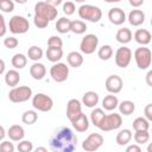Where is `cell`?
I'll use <instances>...</instances> for the list:
<instances>
[{"label": "cell", "mask_w": 152, "mask_h": 152, "mask_svg": "<svg viewBox=\"0 0 152 152\" xmlns=\"http://www.w3.org/2000/svg\"><path fill=\"white\" fill-rule=\"evenodd\" d=\"M17 148H18L19 152H32L33 144L30 140H21V141L18 142Z\"/></svg>", "instance_id": "cell-38"}, {"label": "cell", "mask_w": 152, "mask_h": 152, "mask_svg": "<svg viewBox=\"0 0 152 152\" xmlns=\"http://www.w3.org/2000/svg\"><path fill=\"white\" fill-rule=\"evenodd\" d=\"M103 137L100 133H90L82 142V148L86 152H95L103 145Z\"/></svg>", "instance_id": "cell-9"}, {"label": "cell", "mask_w": 152, "mask_h": 152, "mask_svg": "<svg viewBox=\"0 0 152 152\" xmlns=\"http://www.w3.org/2000/svg\"><path fill=\"white\" fill-rule=\"evenodd\" d=\"M75 11H76V7H75V4L72 1H65L63 4V12H64V14L71 15V14L75 13Z\"/></svg>", "instance_id": "cell-43"}, {"label": "cell", "mask_w": 152, "mask_h": 152, "mask_svg": "<svg viewBox=\"0 0 152 152\" xmlns=\"http://www.w3.org/2000/svg\"><path fill=\"white\" fill-rule=\"evenodd\" d=\"M97 45H99L97 36L93 34V33H89V34H86L82 38V40L80 43V50L84 55H91L97 49Z\"/></svg>", "instance_id": "cell-10"}, {"label": "cell", "mask_w": 152, "mask_h": 152, "mask_svg": "<svg viewBox=\"0 0 152 152\" xmlns=\"http://www.w3.org/2000/svg\"><path fill=\"white\" fill-rule=\"evenodd\" d=\"M128 21L133 26H140L145 21V13L141 10H132L128 14Z\"/></svg>", "instance_id": "cell-19"}, {"label": "cell", "mask_w": 152, "mask_h": 152, "mask_svg": "<svg viewBox=\"0 0 152 152\" xmlns=\"http://www.w3.org/2000/svg\"><path fill=\"white\" fill-rule=\"evenodd\" d=\"M134 59H135V63L139 69H141V70L148 69V66L151 65V61H152L151 50L145 46L138 48L134 51Z\"/></svg>", "instance_id": "cell-6"}, {"label": "cell", "mask_w": 152, "mask_h": 152, "mask_svg": "<svg viewBox=\"0 0 152 152\" xmlns=\"http://www.w3.org/2000/svg\"><path fill=\"white\" fill-rule=\"evenodd\" d=\"M71 124H72V127H74L77 132H80V133L86 132V131L89 128V120H88L87 115L83 114V113H82L77 119H75Z\"/></svg>", "instance_id": "cell-20"}, {"label": "cell", "mask_w": 152, "mask_h": 152, "mask_svg": "<svg viewBox=\"0 0 152 152\" xmlns=\"http://www.w3.org/2000/svg\"><path fill=\"white\" fill-rule=\"evenodd\" d=\"M132 125H133V128H134L135 132H137V131H148V129H150V121L146 120V119L142 118V116L137 118V119L133 121Z\"/></svg>", "instance_id": "cell-34"}, {"label": "cell", "mask_w": 152, "mask_h": 152, "mask_svg": "<svg viewBox=\"0 0 152 152\" xmlns=\"http://www.w3.org/2000/svg\"><path fill=\"white\" fill-rule=\"evenodd\" d=\"M151 38H152L151 32H150L148 30H146V28H139V30H137V31L134 32V40H135L138 44L142 45V46L150 44Z\"/></svg>", "instance_id": "cell-18"}, {"label": "cell", "mask_w": 152, "mask_h": 152, "mask_svg": "<svg viewBox=\"0 0 152 152\" xmlns=\"http://www.w3.org/2000/svg\"><path fill=\"white\" fill-rule=\"evenodd\" d=\"M122 125V118L121 114L118 113H112L108 114L103 118V120L101 121V124L99 125V128L103 132H109V131H114L118 129L120 126Z\"/></svg>", "instance_id": "cell-7"}, {"label": "cell", "mask_w": 152, "mask_h": 152, "mask_svg": "<svg viewBox=\"0 0 152 152\" xmlns=\"http://www.w3.org/2000/svg\"><path fill=\"white\" fill-rule=\"evenodd\" d=\"M108 19L114 25H121L126 21L125 11L119 8V7H113L108 11Z\"/></svg>", "instance_id": "cell-15"}, {"label": "cell", "mask_w": 152, "mask_h": 152, "mask_svg": "<svg viewBox=\"0 0 152 152\" xmlns=\"http://www.w3.org/2000/svg\"><path fill=\"white\" fill-rule=\"evenodd\" d=\"M6 24H5V18L2 14H0V37H4L6 34Z\"/></svg>", "instance_id": "cell-46"}, {"label": "cell", "mask_w": 152, "mask_h": 152, "mask_svg": "<svg viewBox=\"0 0 152 152\" xmlns=\"http://www.w3.org/2000/svg\"><path fill=\"white\" fill-rule=\"evenodd\" d=\"M45 55H46L48 61L52 63H58V61H61V58L63 57V50L57 49V48H48Z\"/></svg>", "instance_id": "cell-27"}, {"label": "cell", "mask_w": 152, "mask_h": 152, "mask_svg": "<svg viewBox=\"0 0 152 152\" xmlns=\"http://www.w3.org/2000/svg\"><path fill=\"white\" fill-rule=\"evenodd\" d=\"M104 116H106V114H104V110L102 108H95V109H93L91 113H90L91 124L95 127H99V125L101 124V121L103 120Z\"/></svg>", "instance_id": "cell-30"}, {"label": "cell", "mask_w": 152, "mask_h": 152, "mask_svg": "<svg viewBox=\"0 0 152 152\" xmlns=\"http://www.w3.org/2000/svg\"><path fill=\"white\" fill-rule=\"evenodd\" d=\"M14 10V2L12 0H0V11L11 13Z\"/></svg>", "instance_id": "cell-39"}, {"label": "cell", "mask_w": 152, "mask_h": 152, "mask_svg": "<svg viewBox=\"0 0 152 152\" xmlns=\"http://www.w3.org/2000/svg\"><path fill=\"white\" fill-rule=\"evenodd\" d=\"M66 62L72 68H80L83 64V56L77 51H71L66 56Z\"/></svg>", "instance_id": "cell-23"}, {"label": "cell", "mask_w": 152, "mask_h": 152, "mask_svg": "<svg viewBox=\"0 0 152 152\" xmlns=\"http://www.w3.org/2000/svg\"><path fill=\"white\" fill-rule=\"evenodd\" d=\"M104 86H106V89L108 93L110 94H118L122 90V87H124V82H122V78L118 75H110L106 78V82H104Z\"/></svg>", "instance_id": "cell-14"}, {"label": "cell", "mask_w": 152, "mask_h": 152, "mask_svg": "<svg viewBox=\"0 0 152 152\" xmlns=\"http://www.w3.org/2000/svg\"><path fill=\"white\" fill-rule=\"evenodd\" d=\"M50 76L55 82H64L69 76V66L65 63H55L50 68Z\"/></svg>", "instance_id": "cell-11"}, {"label": "cell", "mask_w": 152, "mask_h": 152, "mask_svg": "<svg viewBox=\"0 0 152 152\" xmlns=\"http://www.w3.org/2000/svg\"><path fill=\"white\" fill-rule=\"evenodd\" d=\"M70 24H71V20L66 17H62L57 20L56 23V30L57 32L59 33H68L70 32Z\"/></svg>", "instance_id": "cell-29"}, {"label": "cell", "mask_w": 152, "mask_h": 152, "mask_svg": "<svg viewBox=\"0 0 152 152\" xmlns=\"http://www.w3.org/2000/svg\"><path fill=\"white\" fill-rule=\"evenodd\" d=\"M78 15L81 19L90 23H99L102 18V11L97 6L93 5H81L78 8Z\"/></svg>", "instance_id": "cell-2"}, {"label": "cell", "mask_w": 152, "mask_h": 152, "mask_svg": "<svg viewBox=\"0 0 152 152\" xmlns=\"http://www.w3.org/2000/svg\"><path fill=\"white\" fill-rule=\"evenodd\" d=\"M97 56L101 61H108L113 56V48L110 45H103L99 49Z\"/></svg>", "instance_id": "cell-35"}, {"label": "cell", "mask_w": 152, "mask_h": 152, "mask_svg": "<svg viewBox=\"0 0 152 152\" xmlns=\"http://www.w3.org/2000/svg\"><path fill=\"white\" fill-rule=\"evenodd\" d=\"M125 152H142V151H141V147L139 145L132 144V145H128L127 146V148H126Z\"/></svg>", "instance_id": "cell-47"}, {"label": "cell", "mask_w": 152, "mask_h": 152, "mask_svg": "<svg viewBox=\"0 0 152 152\" xmlns=\"http://www.w3.org/2000/svg\"><path fill=\"white\" fill-rule=\"evenodd\" d=\"M52 152H74L77 147V137L69 127H59L49 140Z\"/></svg>", "instance_id": "cell-1"}, {"label": "cell", "mask_w": 152, "mask_h": 152, "mask_svg": "<svg viewBox=\"0 0 152 152\" xmlns=\"http://www.w3.org/2000/svg\"><path fill=\"white\" fill-rule=\"evenodd\" d=\"M82 114V103L77 99H71L66 103V116L72 122L75 119H77Z\"/></svg>", "instance_id": "cell-13"}, {"label": "cell", "mask_w": 152, "mask_h": 152, "mask_svg": "<svg viewBox=\"0 0 152 152\" xmlns=\"http://www.w3.org/2000/svg\"><path fill=\"white\" fill-rule=\"evenodd\" d=\"M134 140L137 145H144L150 140V133L148 131H137L134 133Z\"/></svg>", "instance_id": "cell-37"}, {"label": "cell", "mask_w": 152, "mask_h": 152, "mask_svg": "<svg viewBox=\"0 0 152 152\" xmlns=\"http://www.w3.org/2000/svg\"><path fill=\"white\" fill-rule=\"evenodd\" d=\"M82 103L88 107V108H93L99 103V94L95 91H87L83 94L82 96Z\"/></svg>", "instance_id": "cell-21"}, {"label": "cell", "mask_w": 152, "mask_h": 152, "mask_svg": "<svg viewBox=\"0 0 152 152\" xmlns=\"http://www.w3.org/2000/svg\"><path fill=\"white\" fill-rule=\"evenodd\" d=\"M32 96V89L28 86H20V87H14L13 89L10 90L8 93V99L13 103H21L26 102L28 99Z\"/></svg>", "instance_id": "cell-3"}, {"label": "cell", "mask_w": 152, "mask_h": 152, "mask_svg": "<svg viewBox=\"0 0 152 152\" xmlns=\"http://www.w3.org/2000/svg\"><path fill=\"white\" fill-rule=\"evenodd\" d=\"M5 68H6V65H5V62H4V59H1V58H0V75H1V74H4V71H5Z\"/></svg>", "instance_id": "cell-52"}, {"label": "cell", "mask_w": 152, "mask_h": 152, "mask_svg": "<svg viewBox=\"0 0 152 152\" xmlns=\"http://www.w3.org/2000/svg\"><path fill=\"white\" fill-rule=\"evenodd\" d=\"M49 5H51V6H53V7H56L57 5H59V4H62V1L61 0H55V1H51V0H48L46 1Z\"/></svg>", "instance_id": "cell-51"}, {"label": "cell", "mask_w": 152, "mask_h": 152, "mask_svg": "<svg viewBox=\"0 0 152 152\" xmlns=\"http://www.w3.org/2000/svg\"><path fill=\"white\" fill-rule=\"evenodd\" d=\"M43 53L44 52H43L42 48H39L37 45H33V46L28 48V50H27V57L33 62H38L43 57Z\"/></svg>", "instance_id": "cell-33"}, {"label": "cell", "mask_w": 152, "mask_h": 152, "mask_svg": "<svg viewBox=\"0 0 152 152\" xmlns=\"http://www.w3.org/2000/svg\"><path fill=\"white\" fill-rule=\"evenodd\" d=\"M34 14L45 18L50 23L51 20H53V19L57 18L58 11H57L56 7L49 5L46 1H39V2H37L34 5Z\"/></svg>", "instance_id": "cell-4"}, {"label": "cell", "mask_w": 152, "mask_h": 152, "mask_svg": "<svg viewBox=\"0 0 152 152\" xmlns=\"http://www.w3.org/2000/svg\"><path fill=\"white\" fill-rule=\"evenodd\" d=\"M38 120V114L36 110H26L21 115V121L26 125H33Z\"/></svg>", "instance_id": "cell-36"}, {"label": "cell", "mask_w": 152, "mask_h": 152, "mask_svg": "<svg viewBox=\"0 0 152 152\" xmlns=\"http://www.w3.org/2000/svg\"><path fill=\"white\" fill-rule=\"evenodd\" d=\"M144 4V0H129V5L133 7H139Z\"/></svg>", "instance_id": "cell-48"}, {"label": "cell", "mask_w": 152, "mask_h": 152, "mask_svg": "<svg viewBox=\"0 0 152 152\" xmlns=\"http://www.w3.org/2000/svg\"><path fill=\"white\" fill-rule=\"evenodd\" d=\"M0 152H14V145L10 140H5L0 144Z\"/></svg>", "instance_id": "cell-44"}, {"label": "cell", "mask_w": 152, "mask_h": 152, "mask_svg": "<svg viewBox=\"0 0 152 152\" xmlns=\"http://www.w3.org/2000/svg\"><path fill=\"white\" fill-rule=\"evenodd\" d=\"M118 107H119L120 114L126 115V116L131 115V114L135 110V104H134V102H133V101H129V100H125V101L120 102V103L118 104Z\"/></svg>", "instance_id": "cell-28"}, {"label": "cell", "mask_w": 152, "mask_h": 152, "mask_svg": "<svg viewBox=\"0 0 152 152\" xmlns=\"http://www.w3.org/2000/svg\"><path fill=\"white\" fill-rule=\"evenodd\" d=\"M6 134L8 135V138L12 141H21L25 137V131H24L23 126H20V125H12L7 129Z\"/></svg>", "instance_id": "cell-16"}, {"label": "cell", "mask_w": 152, "mask_h": 152, "mask_svg": "<svg viewBox=\"0 0 152 152\" xmlns=\"http://www.w3.org/2000/svg\"><path fill=\"white\" fill-rule=\"evenodd\" d=\"M32 106L36 110L49 112L53 107V101L49 95L43 94V93H38L32 97Z\"/></svg>", "instance_id": "cell-8"}, {"label": "cell", "mask_w": 152, "mask_h": 152, "mask_svg": "<svg viewBox=\"0 0 152 152\" xmlns=\"http://www.w3.org/2000/svg\"><path fill=\"white\" fill-rule=\"evenodd\" d=\"M132 139V132L131 129H121L118 134H116V138H115V141L118 145L120 146H125V145H128V142L131 141Z\"/></svg>", "instance_id": "cell-25"}, {"label": "cell", "mask_w": 152, "mask_h": 152, "mask_svg": "<svg viewBox=\"0 0 152 152\" xmlns=\"http://www.w3.org/2000/svg\"><path fill=\"white\" fill-rule=\"evenodd\" d=\"M30 75L32 76V78L39 81V80H43L44 76L46 75V68L43 63H38V62H34L31 66H30Z\"/></svg>", "instance_id": "cell-17"}, {"label": "cell", "mask_w": 152, "mask_h": 152, "mask_svg": "<svg viewBox=\"0 0 152 152\" xmlns=\"http://www.w3.org/2000/svg\"><path fill=\"white\" fill-rule=\"evenodd\" d=\"M132 61V50L127 46H121L115 52V64L119 68H127Z\"/></svg>", "instance_id": "cell-12"}, {"label": "cell", "mask_w": 152, "mask_h": 152, "mask_svg": "<svg viewBox=\"0 0 152 152\" xmlns=\"http://www.w3.org/2000/svg\"><path fill=\"white\" fill-rule=\"evenodd\" d=\"M147 151H148V152H152V148H151V145H150V146L147 147Z\"/></svg>", "instance_id": "cell-54"}, {"label": "cell", "mask_w": 152, "mask_h": 152, "mask_svg": "<svg viewBox=\"0 0 152 152\" xmlns=\"http://www.w3.org/2000/svg\"><path fill=\"white\" fill-rule=\"evenodd\" d=\"M18 44H19V40L15 37H12V36L4 39V45L7 49H15L18 46Z\"/></svg>", "instance_id": "cell-42"}, {"label": "cell", "mask_w": 152, "mask_h": 152, "mask_svg": "<svg viewBox=\"0 0 152 152\" xmlns=\"http://www.w3.org/2000/svg\"><path fill=\"white\" fill-rule=\"evenodd\" d=\"M144 112H145V119L148 120V121H151L152 120V103L146 104Z\"/></svg>", "instance_id": "cell-45"}, {"label": "cell", "mask_w": 152, "mask_h": 152, "mask_svg": "<svg viewBox=\"0 0 152 152\" xmlns=\"http://www.w3.org/2000/svg\"><path fill=\"white\" fill-rule=\"evenodd\" d=\"M8 28L12 33L14 34H23L26 33L30 28V23L28 20L23 17V15H13L10 19L8 23Z\"/></svg>", "instance_id": "cell-5"}, {"label": "cell", "mask_w": 152, "mask_h": 152, "mask_svg": "<svg viewBox=\"0 0 152 152\" xmlns=\"http://www.w3.org/2000/svg\"><path fill=\"white\" fill-rule=\"evenodd\" d=\"M33 23H34L36 27H38V28H45L49 25V21L45 18L37 15V14H34V17H33Z\"/></svg>", "instance_id": "cell-41"}, {"label": "cell", "mask_w": 152, "mask_h": 152, "mask_svg": "<svg viewBox=\"0 0 152 152\" xmlns=\"http://www.w3.org/2000/svg\"><path fill=\"white\" fill-rule=\"evenodd\" d=\"M118 104H119V100H118V97H116L115 95H113V94L104 96L103 100H102V107H103V109L109 110V112L114 110V109L118 107Z\"/></svg>", "instance_id": "cell-26"}, {"label": "cell", "mask_w": 152, "mask_h": 152, "mask_svg": "<svg viewBox=\"0 0 152 152\" xmlns=\"http://www.w3.org/2000/svg\"><path fill=\"white\" fill-rule=\"evenodd\" d=\"M20 81V75L19 72L15 70V69H12V70H8L6 74H5V83L8 86V87H17L18 83Z\"/></svg>", "instance_id": "cell-24"}, {"label": "cell", "mask_w": 152, "mask_h": 152, "mask_svg": "<svg viewBox=\"0 0 152 152\" xmlns=\"http://www.w3.org/2000/svg\"><path fill=\"white\" fill-rule=\"evenodd\" d=\"M33 152H48V148L44 147V146H38L37 148H34Z\"/></svg>", "instance_id": "cell-53"}, {"label": "cell", "mask_w": 152, "mask_h": 152, "mask_svg": "<svg viewBox=\"0 0 152 152\" xmlns=\"http://www.w3.org/2000/svg\"><path fill=\"white\" fill-rule=\"evenodd\" d=\"M48 46H49V48L62 49V46H63V40H62L58 36H51V37L48 39Z\"/></svg>", "instance_id": "cell-40"}, {"label": "cell", "mask_w": 152, "mask_h": 152, "mask_svg": "<svg viewBox=\"0 0 152 152\" xmlns=\"http://www.w3.org/2000/svg\"><path fill=\"white\" fill-rule=\"evenodd\" d=\"M151 77H152V70H150V71L147 72V75H146V82H147V84H148L150 87H152V81H151Z\"/></svg>", "instance_id": "cell-49"}, {"label": "cell", "mask_w": 152, "mask_h": 152, "mask_svg": "<svg viewBox=\"0 0 152 152\" xmlns=\"http://www.w3.org/2000/svg\"><path fill=\"white\" fill-rule=\"evenodd\" d=\"M132 37H133L132 31H131L129 28H127V27H124V28L118 30L116 36H115L116 42H119V43H120V44H122V45L128 44V43L132 40Z\"/></svg>", "instance_id": "cell-22"}, {"label": "cell", "mask_w": 152, "mask_h": 152, "mask_svg": "<svg viewBox=\"0 0 152 152\" xmlns=\"http://www.w3.org/2000/svg\"><path fill=\"white\" fill-rule=\"evenodd\" d=\"M87 30V24L83 20H72L70 24V31L75 34H82Z\"/></svg>", "instance_id": "cell-32"}, {"label": "cell", "mask_w": 152, "mask_h": 152, "mask_svg": "<svg viewBox=\"0 0 152 152\" xmlns=\"http://www.w3.org/2000/svg\"><path fill=\"white\" fill-rule=\"evenodd\" d=\"M6 137V131H5V128L0 125V141L1 140H4V138Z\"/></svg>", "instance_id": "cell-50"}, {"label": "cell", "mask_w": 152, "mask_h": 152, "mask_svg": "<svg viewBox=\"0 0 152 152\" xmlns=\"http://www.w3.org/2000/svg\"><path fill=\"white\" fill-rule=\"evenodd\" d=\"M11 63L14 66V69H23L27 64V57L25 55H23V53H15L12 57Z\"/></svg>", "instance_id": "cell-31"}]
</instances>
